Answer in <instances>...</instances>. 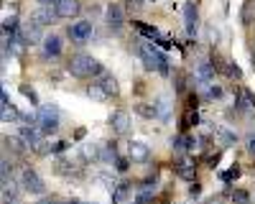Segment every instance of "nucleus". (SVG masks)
Instances as JSON below:
<instances>
[{
	"label": "nucleus",
	"instance_id": "nucleus-1",
	"mask_svg": "<svg viewBox=\"0 0 255 204\" xmlns=\"http://www.w3.org/2000/svg\"><path fill=\"white\" fill-rule=\"evenodd\" d=\"M69 72L79 79H87V77H100L102 74V64L90 56V54H77L69 59Z\"/></svg>",
	"mask_w": 255,
	"mask_h": 204
},
{
	"label": "nucleus",
	"instance_id": "nucleus-2",
	"mask_svg": "<svg viewBox=\"0 0 255 204\" xmlns=\"http://www.w3.org/2000/svg\"><path fill=\"white\" fill-rule=\"evenodd\" d=\"M38 125H41V133H56V128H59V110H56L54 105L41 107V112H38Z\"/></svg>",
	"mask_w": 255,
	"mask_h": 204
},
{
	"label": "nucleus",
	"instance_id": "nucleus-3",
	"mask_svg": "<svg viewBox=\"0 0 255 204\" xmlns=\"http://www.w3.org/2000/svg\"><path fill=\"white\" fill-rule=\"evenodd\" d=\"M20 187H23L28 194H44L46 187H44V179H41L33 169H26L23 176H20Z\"/></svg>",
	"mask_w": 255,
	"mask_h": 204
},
{
	"label": "nucleus",
	"instance_id": "nucleus-4",
	"mask_svg": "<svg viewBox=\"0 0 255 204\" xmlns=\"http://www.w3.org/2000/svg\"><path fill=\"white\" fill-rule=\"evenodd\" d=\"M56 18H59L56 8H49V5H38V8L31 10V20H33V23H38L41 28L49 26V23H54Z\"/></svg>",
	"mask_w": 255,
	"mask_h": 204
},
{
	"label": "nucleus",
	"instance_id": "nucleus-5",
	"mask_svg": "<svg viewBox=\"0 0 255 204\" xmlns=\"http://www.w3.org/2000/svg\"><path fill=\"white\" fill-rule=\"evenodd\" d=\"M130 125H133V120H130V115H128V112L118 110V112L110 115V128H113V133L128 135V133H130Z\"/></svg>",
	"mask_w": 255,
	"mask_h": 204
},
{
	"label": "nucleus",
	"instance_id": "nucleus-6",
	"mask_svg": "<svg viewBox=\"0 0 255 204\" xmlns=\"http://www.w3.org/2000/svg\"><path fill=\"white\" fill-rule=\"evenodd\" d=\"M90 36H92V23L90 20H77V23L69 26V38L77 41V44H84Z\"/></svg>",
	"mask_w": 255,
	"mask_h": 204
},
{
	"label": "nucleus",
	"instance_id": "nucleus-7",
	"mask_svg": "<svg viewBox=\"0 0 255 204\" xmlns=\"http://www.w3.org/2000/svg\"><path fill=\"white\" fill-rule=\"evenodd\" d=\"M20 140H23L28 148H38V151H41V146H44V138H41V128H33V125H31V128H28V125H26V128H20Z\"/></svg>",
	"mask_w": 255,
	"mask_h": 204
},
{
	"label": "nucleus",
	"instance_id": "nucleus-8",
	"mask_svg": "<svg viewBox=\"0 0 255 204\" xmlns=\"http://www.w3.org/2000/svg\"><path fill=\"white\" fill-rule=\"evenodd\" d=\"M128 158L135 161V163H145L148 158H151V148H148L145 143H140V140H133L130 146H128Z\"/></svg>",
	"mask_w": 255,
	"mask_h": 204
},
{
	"label": "nucleus",
	"instance_id": "nucleus-9",
	"mask_svg": "<svg viewBox=\"0 0 255 204\" xmlns=\"http://www.w3.org/2000/svg\"><path fill=\"white\" fill-rule=\"evenodd\" d=\"M105 23H108V28H113V31H118V28H123V10H120V5H108V10H105Z\"/></svg>",
	"mask_w": 255,
	"mask_h": 204
},
{
	"label": "nucleus",
	"instance_id": "nucleus-10",
	"mask_svg": "<svg viewBox=\"0 0 255 204\" xmlns=\"http://www.w3.org/2000/svg\"><path fill=\"white\" fill-rule=\"evenodd\" d=\"M56 13L59 18H74L79 13V0H61L56 5Z\"/></svg>",
	"mask_w": 255,
	"mask_h": 204
},
{
	"label": "nucleus",
	"instance_id": "nucleus-11",
	"mask_svg": "<svg viewBox=\"0 0 255 204\" xmlns=\"http://www.w3.org/2000/svg\"><path fill=\"white\" fill-rule=\"evenodd\" d=\"M97 85L105 90V95H108V97H113V95H118V79L113 77V74H100L97 77Z\"/></svg>",
	"mask_w": 255,
	"mask_h": 204
},
{
	"label": "nucleus",
	"instance_id": "nucleus-12",
	"mask_svg": "<svg viewBox=\"0 0 255 204\" xmlns=\"http://www.w3.org/2000/svg\"><path fill=\"white\" fill-rule=\"evenodd\" d=\"M44 54H46L49 59L61 54V38H59V36H46V38H44Z\"/></svg>",
	"mask_w": 255,
	"mask_h": 204
},
{
	"label": "nucleus",
	"instance_id": "nucleus-13",
	"mask_svg": "<svg viewBox=\"0 0 255 204\" xmlns=\"http://www.w3.org/2000/svg\"><path fill=\"white\" fill-rule=\"evenodd\" d=\"M212 77H215V64H209V61H199V67H197V79L199 82H212Z\"/></svg>",
	"mask_w": 255,
	"mask_h": 204
},
{
	"label": "nucleus",
	"instance_id": "nucleus-14",
	"mask_svg": "<svg viewBox=\"0 0 255 204\" xmlns=\"http://www.w3.org/2000/svg\"><path fill=\"white\" fill-rule=\"evenodd\" d=\"M23 36L28 41H44V36H41V26L33 23V20L28 18V23H23Z\"/></svg>",
	"mask_w": 255,
	"mask_h": 204
},
{
	"label": "nucleus",
	"instance_id": "nucleus-15",
	"mask_svg": "<svg viewBox=\"0 0 255 204\" xmlns=\"http://www.w3.org/2000/svg\"><path fill=\"white\" fill-rule=\"evenodd\" d=\"M184 18H186V31L194 33V28H197V8L191 5V3L184 8Z\"/></svg>",
	"mask_w": 255,
	"mask_h": 204
},
{
	"label": "nucleus",
	"instance_id": "nucleus-16",
	"mask_svg": "<svg viewBox=\"0 0 255 204\" xmlns=\"http://www.w3.org/2000/svg\"><path fill=\"white\" fill-rule=\"evenodd\" d=\"M135 110H138V115H143V117H148V120H153V117L158 115V107H156V105H148V102H140Z\"/></svg>",
	"mask_w": 255,
	"mask_h": 204
},
{
	"label": "nucleus",
	"instance_id": "nucleus-17",
	"mask_svg": "<svg viewBox=\"0 0 255 204\" xmlns=\"http://www.w3.org/2000/svg\"><path fill=\"white\" fill-rule=\"evenodd\" d=\"M87 95H90V97H95V100H108V95H105V90L97 85V82L87 87Z\"/></svg>",
	"mask_w": 255,
	"mask_h": 204
},
{
	"label": "nucleus",
	"instance_id": "nucleus-18",
	"mask_svg": "<svg viewBox=\"0 0 255 204\" xmlns=\"http://www.w3.org/2000/svg\"><path fill=\"white\" fill-rule=\"evenodd\" d=\"M125 199H128V187H125V184H120V187H115L113 202H115V204H120V202H125Z\"/></svg>",
	"mask_w": 255,
	"mask_h": 204
},
{
	"label": "nucleus",
	"instance_id": "nucleus-19",
	"mask_svg": "<svg viewBox=\"0 0 255 204\" xmlns=\"http://www.w3.org/2000/svg\"><path fill=\"white\" fill-rule=\"evenodd\" d=\"M15 192H18V189H15V184H13V181H3V199H5V202L13 199Z\"/></svg>",
	"mask_w": 255,
	"mask_h": 204
},
{
	"label": "nucleus",
	"instance_id": "nucleus-20",
	"mask_svg": "<svg viewBox=\"0 0 255 204\" xmlns=\"http://www.w3.org/2000/svg\"><path fill=\"white\" fill-rule=\"evenodd\" d=\"M15 120H20V115L8 105V107H3V122H15Z\"/></svg>",
	"mask_w": 255,
	"mask_h": 204
},
{
	"label": "nucleus",
	"instance_id": "nucleus-21",
	"mask_svg": "<svg viewBox=\"0 0 255 204\" xmlns=\"http://www.w3.org/2000/svg\"><path fill=\"white\" fill-rule=\"evenodd\" d=\"M191 143H194L191 138H179V140H176V148H179V151H189Z\"/></svg>",
	"mask_w": 255,
	"mask_h": 204
},
{
	"label": "nucleus",
	"instance_id": "nucleus-22",
	"mask_svg": "<svg viewBox=\"0 0 255 204\" xmlns=\"http://www.w3.org/2000/svg\"><path fill=\"white\" fill-rule=\"evenodd\" d=\"M179 174H181V176H186V179H191V169H189V163H186V161H181V163H179Z\"/></svg>",
	"mask_w": 255,
	"mask_h": 204
},
{
	"label": "nucleus",
	"instance_id": "nucleus-23",
	"mask_svg": "<svg viewBox=\"0 0 255 204\" xmlns=\"http://www.w3.org/2000/svg\"><path fill=\"white\" fill-rule=\"evenodd\" d=\"M20 92H23V95H26V97H28V100L33 102V105L38 102V97H36V92H33V90H28V87H20Z\"/></svg>",
	"mask_w": 255,
	"mask_h": 204
},
{
	"label": "nucleus",
	"instance_id": "nucleus-24",
	"mask_svg": "<svg viewBox=\"0 0 255 204\" xmlns=\"http://www.w3.org/2000/svg\"><path fill=\"white\" fill-rule=\"evenodd\" d=\"M36 3H38V5H49V8L54 5V8H56V5L61 3V0H36Z\"/></svg>",
	"mask_w": 255,
	"mask_h": 204
},
{
	"label": "nucleus",
	"instance_id": "nucleus-25",
	"mask_svg": "<svg viewBox=\"0 0 255 204\" xmlns=\"http://www.w3.org/2000/svg\"><path fill=\"white\" fill-rule=\"evenodd\" d=\"M115 166H118V171H125L128 169V161L125 158H115Z\"/></svg>",
	"mask_w": 255,
	"mask_h": 204
},
{
	"label": "nucleus",
	"instance_id": "nucleus-26",
	"mask_svg": "<svg viewBox=\"0 0 255 204\" xmlns=\"http://www.w3.org/2000/svg\"><path fill=\"white\" fill-rule=\"evenodd\" d=\"M248 151L255 156V135H250V138H248Z\"/></svg>",
	"mask_w": 255,
	"mask_h": 204
},
{
	"label": "nucleus",
	"instance_id": "nucleus-27",
	"mask_svg": "<svg viewBox=\"0 0 255 204\" xmlns=\"http://www.w3.org/2000/svg\"><path fill=\"white\" fill-rule=\"evenodd\" d=\"M189 194L197 197V194H199V184H191V187H189Z\"/></svg>",
	"mask_w": 255,
	"mask_h": 204
}]
</instances>
